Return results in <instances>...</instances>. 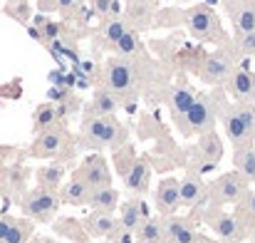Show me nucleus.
<instances>
[{
  "label": "nucleus",
  "mask_w": 255,
  "mask_h": 243,
  "mask_svg": "<svg viewBox=\"0 0 255 243\" xmlns=\"http://www.w3.org/2000/svg\"><path fill=\"white\" fill-rule=\"evenodd\" d=\"M89 196H92V189L87 186L85 181L75 179V176L60 191V201H65L70 206H85V204H89Z\"/></svg>",
  "instance_id": "obj_25"
},
{
  "label": "nucleus",
  "mask_w": 255,
  "mask_h": 243,
  "mask_svg": "<svg viewBox=\"0 0 255 243\" xmlns=\"http://www.w3.org/2000/svg\"><path fill=\"white\" fill-rule=\"evenodd\" d=\"M161 231H164V241L161 243H196L201 236L196 234L193 224L178 216H166L161 219Z\"/></svg>",
  "instance_id": "obj_14"
},
{
  "label": "nucleus",
  "mask_w": 255,
  "mask_h": 243,
  "mask_svg": "<svg viewBox=\"0 0 255 243\" xmlns=\"http://www.w3.org/2000/svg\"><path fill=\"white\" fill-rule=\"evenodd\" d=\"M117 224H119V219H114V214H99V211H92L85 219L87 234L99 236V239H107L117 229Z\"/></svg>",
  "instance_id": "obj_26"
},
{
  "label": "nucleus",
  "mask_w": 255,
  "mask_h": 243,
  "mask_svg": "<svg viewBox=\"0 0 255 243\" xmlns=\"http://www.w3.org/2000/svg\"><path fill=\"white\" fill-rule=\"evenodd\" d=\"M82 2L85 0H52V10H57L62 17H70L82 7Z\"/></svg>",
  "instance_id": "obj_37"
},
{
  "label": "nucleus",
  "mask_w": 255,
  "mask_h": 243,
  "mask_svg": "<svg viewBox=\"0 0 255 243\" xmlns=\"http://www.w3.org/2000/svg\"><path fill=\"white\" fill-rule=\"evenodd\" d=\"M149 219V209L141 199H129L124 204H119V224L129 231H136L144 221Z\"/></svg>",
  "instance_id": "obj_20"
},
{
  "label": "nucleus",
  "mask_w": 255,
  "mask_h": 243,
  "mask_svg": "<svg viewBox=\"0 0 255 243\" xmlns=\"http://www.w3.org/2000/svg\"><path fill=\"white\" fill-rule=\"evenodd\" d=\"M233 164H236V171L248 181H255V147H243V149H236L233 154Z\"/></svg>",
  "instance_id": "obj_29"
},
{
  "label": "nucleus",
  "mask_w": 255,
  "mask_h": 243,
  "mask_svg": "<svg viewBox=\"0 0 255 243\" xmlns=\"http://www.w3.org/2000/svg\"><path fill=\"white\" fill-rule=\"evenodd\" d=\"M181 22L186 25L188 35L198 42H213V45H226L231 37L226 35L218 12L208 2H196L193 7H186L181 12Z\"/></svg>",
  "instance_id": "obj_3"
},
{
  "label": "nucleus",
  "mask_w": 255,
  "mask_h": 243,
  "mask_svg": "<svg viewBox=\"0 0 255 243\" xmlns=\"http://www.w3.org/2000/svg\"><path fill=\"white\" fill-rule=\"evenodd\" d=\"M178 194H181V206L183 209H198L208 199V189H206L203 179H198V176L178 179Z\"/></svg>",
  "instance_id": "obj_18"
},
{
  "label": "nucleus",
  "mask_w": 255,
  "mask_h": 243,
  "mask_svg": "<svg viewBox=\"0 0 255 243\" xmlns=\"http://www.w3.org/2000/svg\"><path fill=\"white\" fill-rule=\"evenodd\" d=\"M228 17L233 22V37L255 30V0H241Z\"/></svg>",
  "instance_id": "obj_21"
},
{
  "label": "nucleus",
  "mask_w": 255,
  "mask_h": 243,
  "mask_svg": "<svg viewBox=\"0 0 255 243\" xmlns=\"http://www.w3.org/2000/svg\"><path fill=\"white\" fill-rule=\"evenodd\" d=\"M223 87H226V92H228L236 102H241V104H253V99H255V72L253 70H248L246 57L241 60V65L233 70V75L228 77V82H226Z\"/></svg>",
  "instance_id": "obj_10"
},
{
  "label": "nucleus",
  "mask_w": 255,
  "mask_h": 243,
  "mask_svg": "<svg viewBox=\"0 0 255 243\" xmlns=\"http://www.w3.org/2000/svg\"><path fill=\"white\" fill-rule=\"evenodd\" d=\"M136 241L139 243H161L164 241V231H161V219L149 216L139 229H136Z\"/></svg>",
  "instance_id": "obj_31"
},
{
  "label": "nucleus",
  "mask_w": 255,
  "mask_h": 243,
  "mask_svg": "<svg viewBox=\"0 0 255 243\" xmlns=\"http://www.w3.org/2000/svg\"><path fill=\"white\" fill-rule=\"evenodd\" d=\"M127 142V127L112 117L85 119L80 129V147L87 149H119Z\"/></svg>",
  "instance_id": "obj_4"
},
{
  "label": "nucleus",
  "mask_w": 255,
  "mask_h": 243,
  "mask_svg": "<svg viewBox=\"0 0 255 243\" xmlns=\"http://www.w3.org/2000/svg\"><path fill=\"white\" fill-rule=\"evenodd\" d=\"M112 50H114L117 57H134V55H139V52L144 50V45H141V32H136V30L129 27V30L119 37V42H117Z\"/></svg>",
  "instance_id": "obj_28"
},
{
  "label": "nucleus",
  "mask_w": 255,
  "mask_h": 243,
  "mask_svg": "<svg viewBox=\"0 0 255 243\" xmlns=\"http://www.w3.org/2000/svg\"><path fill=\"white\" fill-rule=\"evenodd\" d=\"M2 10H5V15L15 17L20 25H30V15H32L30 0H7Z\"/></svg>",
  "instance_id": "obj_33"
},
{
  "label": "nucleus",
  "mask_w": 255,
  "mask_h": 243,
  "mask_svg": "<svg viewBox=\"0 0 255 243\" xmlns=\"http://www.w3.org/2000/svg\"><path fill=\"white\" fill-rule=\"evenodd\" d=\"M241 55L236 52L233 40H228L226 45H218L211 55H203L201 62L196 65V75L198 80H203L211 87H223L228 77L233 75V70L241 65Z\"/></svg>",
  "instance_id": "obj_5"
},
{
  "label": "nucleus",
  "mask_w": 255,
  "mask_h": 243,
  "mask_svg": "<svg viewBox=\"0 0 255 243\" xmlns=\"http://www.w3.org/2000/svg\"><path fill=\"white\" fill-rule=\"evenodd\" d=\"M30 236H32V221L30 219H12L2 243H27Z\"/></svg>",
  "instance_id": "obj_32"
},
{
  "label": "nucleus",
  "mask_w": 255,
  "mask_h": 243,
  "mask_svg": "<svg viewBox=\"0 0 255 243\" xmlns=\"http://www.w3.org/2000/svg\"><path fill=\"white\" fill-rule=\"evenodd\" d=\"M60 204H62V201H60V194H57V191H50V189L37 186V189H32L30 194H25V199H22V214H25V219H30V221L47 224V221L55 219Z\"/></svg>",
  "instance_id": "obj_8"
},
{
  "label": "nucleus",
  "mask_w": 255,
  "mask_h": 243,
  "mask_svg": "<svg viewBox=\"0 0 255 243\" xmlns=\"http://www.w3.org/2000/svg\"><path fill=\"white\" fill-rule=\"evenodd\" d=\"M156 65H151V60L146 57V52L141 50L134 57H109L102 67V87H107L109 92H114L119 99L124 97H136V92L141 89V84L149 80L151 70Z\"/></svg>",
  "instance_id": "obj_1"
},
{
  "label": "nucleus",
  "mask_w": 255,
  "mask_h": 243,
  "mask_svg": "<svg viewBox=\"0 0 255 243\" xmlns=\"http://www.w3.org/2000/svg\"><path fill=\"white\" fill-rule=\"evenodd\" d=\"M129 30V22L124 15H117V17H109V20H102L99 22V40L102 45L107 47H114L119 42V37Z\"/></svg>",
  "instance_id": "obj_24"
},
{
  "label": "nucleus",
  "mask_w": 255,
  "mask_h": 243,
  "mask_svg": "<svg viewBox=\"0 0 255 243\" xmlns=\"http://www.w3.org/2000/svg\"><path fill=\"white\" fill-rule=\"evenodd\" d=\"M248 194V181L238 171H228L216 184L211 186V206L223 209V206H238L243 196Z\"/></svg>",
  "instance_id": "obj_9"
},
{
  "label": "nucleus",
  "mask_w": 255,
  "mask_h": 243,
  "mask_svg": "<svg viewBox=\"0 0 255 243\" xmlns=\"http://www.w3.org/2000/svg\"><path fill=\"white\" fill-rule=\"evenodd\" d=\"M107 243H139V241H136V231H129L122 224H117V229L107 236Z\"/></svg>",
  "instance_id": "obj_36"
},
{
  "label": "nucleus",
  "mask_w": 255,
  "mask_h": 243,
  "mask_svg": "<svg viewBox=\"0 0 255 243\" xmlns=\"http://www.w3.org/2000/svg\"><path fill=\"white\" fill-rule=\"evenodd\" d=\"M196 152L208 166H216L221 162V157H223V142H221V137L216 132H206V134H201Z\"/></svg>",
  "instance_id": "obj_22"
},
{
  "label": "nucleus",
  "mask_w": 255,
  "mask_h": 243,
  "mask_svg": "<svg viewBox=\"0 0 255 243\" xmlns=\"http://www.w3.org/2000/svg\"><path fill=\"white\" fill-rule=\"evenodd\" d=\"M89 7L99 20H109V17L122 15V2L119 0H89Z\"/></svg>",
  "instance_id": "obj_34"
},
{
  "label": "nucleus",
  "mask_w": 255,
  "mask_h": 243,
  "mask_svg": "<svg viewBox=\"0 0 255 243\" xmlns=\"http://www.w3.org/2000/svg\"><path fill=\"white\" fill-rule=\"evenodd\" d=\"M149 181H151V166L146 162V157H136L131 159L129 169L124 171V184L131 194L141 196L149 191Z\"/></svg>",
  "instance_id": "obj_15"
},
{
  "label": "nucleus",
  "mask_w": 255,
  "mask_h": 243,
  "mask_svg": "<svg viewBox=\"0 0 255 243\" xmlns=\"http://www.w3.org/2000/svg\"><path fill=\"white\" fill-rule=\"evenodd\" d=\"M75 179L85 181L92 191H94V189L112 186V171H109V164H107V159H102L99 154H89L85 162H82V166L77 169Z\"/></svg>",
  "instance_id": "obj_11"
},
{
  "label": "nucleus",
  "mask_w": 255,
  "mask_h": 243,
  "mask_svg": "<svg viewBox=\"0 0 255 243\" xmlns=\"http://www.w3.org/2000/svg\"><path fill=\"white\" fill-rule=\"evenodd\" d=\"M65 147H67V134L60 127H52V129L37 134V139L32 142L30 152L37 159H52V157H60L65 152Z\"/></svg>",
  "instance_id": "obj_12"
},
{
  "label": "nucleus",
  "mask_w": 255,
  "mask_h": 243,
  "mask_svg": "<svg viewBox=\"0 0 255 243\" xmlns=\"http://www.w3.org/2000/svg\"><path fill=\"white\" fill-rule=\"evenodd\" d=\"M238 214L255 224V191H248V194L243 196V201L238 204Z\"/></svg>",
  "instance_id": "obj_38"
},
{
  "label": "nucleus",
  "mask_w": 255,
  "mask_h": 243,
  "mask_svg": "<svg viewBox=\"0 0 255 243\" xmlns=\"http://www.w3.org/2000/svg\"><path fill=\"white\" fill-rule=\"evenodd\" d=\"M57 119H60L57 104L45 102V104H40V107L35 109V114H32V132H35V134H42V132L57 127Z\"/></svg>",
  "instance_id": "obj_27"
},
{
  "label": "nucleus",
  "mask_w": 255,
  "mask_h": 243,
  "mask_svg": "<svg viewBox=\"0 0 255 243\" xmlns=\"http://www.w3.org/2000/svg\"><path fill=\"white\" fill-rule=\"evenodd\" d=\"M154 204H156V211L159 216H176V211L181 209V194H178V179L166 176L159 181L156 186V196H154Z\"/></svg>",
  "instance_id": "obj_13"
},
{
  "label": "nucleus",
  "mask_w": 255,
  "mask_h": 243,
  "mask_svg": "<svg viewBox=\"0 0 255 243\" xmlns=\"http://www.w3.org/2000/svg\"><path fill=\"white\" fill-rule=\"evenodd\" d=\"M238 2H241V0H218V5L226 10V15H231V12L236 10V5H238Z\"/></svg>",
  "instance_id": "obj_40"
},
{
  "label": "nucleus",
  "mask_w": 255,
  "mask_h": 243,
  "mask_svg": "<svg viewBox=\"0 0 255 243\" xmlns=\"http://www.w3.org/2000/svg\"><path fill=\"white\" fill-rule=\"evenodd\" d=\"M233 45H236V52H238L241 57H246V60L255 57V30L233 37Z\"/></svg>",
  "instance_id": "obj_35"
},
{
  "label": "nucleus",
  "mask_w": 255,
  "mask_h": 243,
  "mask_svg": "<svg viewBox=\"0 0 255 243\" xmlns=\"http://www.w3.org/2000/svg\"><path fill=\"white\" fill-rule=\"evenodd\" d=\"M37 186H42V189H50V191H57V186L62 184V176H65V169L57 164H47V166H42V169H37Z\"/></svg>",
  "instance_id": "obj_30"
},
{
  "label": "nucleus",
  "mask_w": 255,
  "mask_h": 243,
  "mask_svg": "<svg viewBox=\"0 0 255 243\" xmlns=\"http://www.w3.org/2000/svg\"><path fill=\"white\" fill-rule=\"evenodd\" d=\"M122 196H119V191L114 189V186H104V189H94L92 191V196H89V206L94 209V211H99V214H114L117 209H119V201Z\"/></svg>",
  "instance_id": "obj_23"
},
{
  "label": "nucleus",
  "mask_w": 255,
  "mask_h": 243,
  "mask_svg": "<svg viewBox=\"0 0 255 243\" xmlns=\"http://www.w3.org/2000/svg\"><path fill=\"white\" fill-rule=\"evenodd\" d=\"M131 30L141 32L149 25H154V0H129L127 12H122Z\"/></svg>",
  "instance_id": "obj_19"
},
{
  "label": "nucleus",
  "mask_w": 255,
  "mask_h": 243,
  "mask_svg": "<svg viewBox=\"0 0 255 243\" xmlns=\"http://www.w3.org/2000/svg\"><path fill=\"white\" fill-rule=\"evenodd\" d=\"M10 224H12V216H0V243L5 239V234H7V229H10Z\"/></svg>",
  "instance_id": "obj_39"
},
{
  "label": "nucleus",
  "mask_w": 255,
  "mask_h": 243,
  "mask_svg": "<svg viewBox=\"0 0 255 243\" xmlns=\"http://www.w3.org/2000/svg\"><path fill=\"white\" fill-rule=\"evenodd\" d=\"M206 224L223 239V243H241L253 234V226H251L253 221H248V219L241 216L238 211H236V214H228V211L216 209V206H208V211H206Z\"/></svg>",
  "instance_id": "obj_7"
},
{
  "label": "nucleus",
  "mask_w": 255,
  "mask_h": 243,
  "mask_svg": "<svg viewBox=\"0 0 255 243\" xmlns=\"http://www.w3.org/2000/svg\"><path fill=\"white\" fill-rule=\"evenodd\" d=\"M122 107V99L109 92L107 87H99L94 92V97L89 99V104L85 107V119H94V117H112L117 114V109Z\"/></svg>",
  "instance_id": "obj_16"
},
{
  "label": "nucleus",
  "mask_w": 255,
  "mask_h": 243,
  "mask_svg": "<svg viewBox=\"0 0 255 243\" xmlns=\"http://www.w3.org/2000/svg\"><path fill=\"white\" fill-rule=\"evenodd\" d=\"M226 137L231 139V144L236 149L243 147H253L255 142V104H231L226 107V112L221 114Z\"/></svg>",
  "instance_id": "obj_6"
},
{
  "label": "nucleus",
  "mask_w": 255,
  "mask_h": 243,
  "mask_svg": "<svg viewBox=\"0 0 255 243\" xmlns=\"http://www.w3.org/2000/svg\"><path fill=\"white\" fill-rule=\"evenodd\" d=\"M196 89L188 84V82H178L173 89L169 92V99H166V104H169V112L171 117H173V122H178L191 107H193V102H196Z\"/></svg>",
  "instance_id": "obj_17"
},
{
  "label": "nucleus",
  "mask_w": 255,
  "mask_h": 243,
  "mask_svg": "<svg viewBox=\"0 0 255 243\" xmlns=\"http://www.w3.org/2000/svg\"><path fill=\"white\" fill-rule=\"evenodd\" d=\"M248 239H251V243H255V231L251 234V236H248Z\"/></svg>",
  "instance_id": "obj_41"
},
{
  "label": "nucleus",
  "mask_w": 255,
  "mask_h": 243,
  "mask_svg": "<svg viewBox=\"0 0 255 243\" xmlns=\"http://www.w3.org/2000/svg\"><path fill=\"white\" fill-rule=\"evenodd\" d=\"M226 97L221 87H213V92H201L196 94L193 107L176 122V127L181 129V134H206L213 132L216 122L221 119V114L226 112Z\"/></svg>",
  "instance_id": "obj_2"
}]
</instances>
